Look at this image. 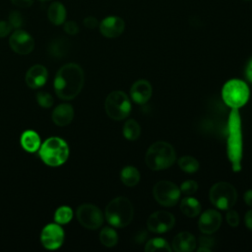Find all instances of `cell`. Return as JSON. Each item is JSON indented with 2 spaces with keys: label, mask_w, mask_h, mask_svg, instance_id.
Returning a JSON list of instances; mask_svg holds the SVG:
<instances>
[{
  "label": "cell",
  "mask_w": 252,
  "mask_h": 252,
  "mask_svg": "<svg viewBox=\"0 0 252 252\" xmlns=\"http://www.w3.org/2000/svg\"><path fill=\"white\" fill-rule=\"evenodd\" d=\"M84 25L88 29H94L99 24H98V21L94 17H91L90 16V17H87V18L84 19Z\"/></svg>",
  "instance_id": "8d00e7d4"
},
{
  "label": "cell",
  "mask_w": 252,
  "mask_h": 252,
  "mask_svg": "<svg viewBox=\"0 0 252 252\" xmlns=\"http://www.w3.org/2000/svg\"><path fill=\"white\" fill-rule=\"evenodd\" d=\"M194 235L188 231H181L176 234L172 240V250L176 252H190L196 247Z\"/></svg>",
  "instance_id": "ac0fdd59"
},
{
  "label": "cell",
  "mask_w": 252,
  "mask_h": 252,
  "mask_svg": "<svg viewBox=\"0 0 252 252\" xmlns=\"http://www.w3.org/2000/svg\"><path fill=\"white\" fill-rule=\"evenodd\" d=\"M36 101L41 107L44 108H49L53 105V97L46 92H39L36 94Z\"/></svg>",
  "instance_id": "f546056e"
},
{
  "label": "cell",
  "mask_w": 252,
  "mask_h": 252,
  "mask_svg": "<svg viewBox=\"0 0 252 252\" xmlns=\"http://www.w3.org/2000/svg\"><path fill=\"white\" fill-rule=\"evenodd\" d=\"M40 241L44 248L56 250L63 244L64 230L58 223H49L41 230Z\"/></svg>",
  "instance_id": "7c38bea8"
},
{
  "label": "cell",
  "mask_w": 252,
  "mask_h": 252,
  "mask_svg": "<svg viewBox=\"0 0 252 252\" xmlns=\"http://www.w3.org/2000/svg\"><path fill=\"white\" fill-rule=\"evenodd\" d=\"M145 251H147V252H156V251L170 252L171 251V247L169 246V244L167 243L166 240H164L163 238L157 237V238L150 239L146 243Z\"/></svg>",
  "instance_id": "4316f807"
},
{
  "label": "cell",
  "mask_w": 252,
  "mask_h": 252,
  "mask_svg": "<svg viewBox=\"0 0 252 252\" xmlns=\"http://www.w3.org/2000/svg\"><path fill=\"white\" fill-rule=\"evenodd\" d=\"M11 2L17 6V7H21V8H28L31 7L33 3V0H11Z\"/></svg>",
  "instance_id": "74e56055"
},
{
  "label": "cell",
  "mask_w": 252,
  "mask_h": 252,
  "mask_svg": "<svg viewBox=\"0 0 252 252\" xmlns=\"http://www.w3.org/2000/svg\"><path fill=\"white\" fill-rule=\"evenodd\" d=\"M47 70L44 66L36 64L32 66L26 74V83L31 89H38L47 81Z\"/></svg>",
  "instance_id": "2e32d148"
},
{
  "label": "cell",
  "mask_w": 252,
  "mask_h": 252,
  "mask_svg": "<svg viewBox=\"0 0 252 252\" xmlns=\"http://www.w3.org/2000/svg\"><path fill=\"white\" fill-rule=\"evenodd\" d=\"M22 148L29 152V153H34L37 150H39V147L41 145L40 137L38 134L32 130H27L25 131L20 139Z\"/></svg>",
  "instance_id": "ffe728a7"
},
{
  "label": "cell",
  "mask_w": 252,
  "mask_h": 252,
  "mask_svg": "<svg viewBox=\"0 0 252 252\" xmlns=\"http://www.w3.org/2000/svg\"><path fill=\"white\" fill-rule=\"evenodd\" d=\"M243 1H251V0H243Z\"/></svg>",
  "instance_id": "7bdbcfd3"
},
{
  "label": "cell",
  "mask_w": 252,
  "mask_h": 252,
  "mask_svg": "<svg viewBox=\"0 0 252 252\" xmlns=\"http://www.w3.org/2000/svg\"><path fill=\"white\" fill-rule=\"evenodd\" d=\"M178 165L184 172L194 173L199 169V161L191 156H183L178 159Z\"/></svg>",
  "instance_id": "83f0119b"
},
{
  "label": "cell",
  "mask_w": 252,
  "mask_h": 252,
  "mask_svg": "<svg viewBox=\"0 0 252 252\" xmlns=\"http://www.w3.org/2000/svg\"><path fill=\"white\" fill-rule=\"evenodd\" d=\"M227 156L234 171L241 169L242 132L241 119L237 108H232L227 124Z\"/></svg>",
  "instance_id": "7a4b0ae2"
},
{
  "label": "cell",
  "mask_w": 252,
  "mask_h": 252,
  "mask_svg": "<svg viewBox=\"0 0 252 252\" xmlns=\"http://www.w3.org/2000/svg\"><path fill=\"white\" fill-rule=\"evenodd\" d=\"M223 101L231 108L243 106L249 98V89L247 85L240 80H230L224 84L221 90Z\"/></svg>",
  "instance_id": "8992f818"
},
{
  "label": "cell",
  "mask_w": 252,
  "mask_h": 252,
  "mask_svg": "<svg viewBox=\"0 0 252 252\" xmlns=\"http://www.w3.org/2000/svg\"><path fill=\"white\" fill-rule=\"evenodd\" d=\"M38 154L46 165L59 166L68 159L69 147L63 139L50 137L40 145Z\"/></svg>",
  "instance_id": "5b68a950"
},
{
  "label": "cell",
  "mask_w": 252,
  "mask_h": 252,
  "mask_svg": "<svg viewBox=\"0 0 252 252\" xmlns=\"http://www.w3.org/2000/svg\"><path fill=\"white\" fill-rule=\"evenodd\" d=\"M180 192L185 195H192L198 190V184L194 180H186L180 186Z\"/></svg>",
  "instance_id": "4dcf8cb0"
},
{
  "label": "cell",
  "mask_w": 252,
  "mask_h": 252,
  "mask_svg": "<svg viewBox=\"0 0 252 252\" xmlns=\"http://www.w3.org/2000/svg\"><path fill=\"white\" fill-rule=\"evenodd\" d=\"M141 134L140 124L135 119H128L123 126V135L129 141H135Z\"/></svg>",
  "instance_id": "d4e9b609"
},
{
  "label": "cell",
  "mask_w": 252,
  "mask_h": 252,
  "mask_svg": "<svg viewBox=\"0 0 252 252\" xmlns=\"http://www.w3.org/2000/svg\"><path fill=\"white\" fill-rule=\"evenodd\" d=\"M9 44L13 51L20 55L31 53L34 47L33 38L30 33L23 30H16L9 39Z\"/></svg>",
  "instance_id": "4fadbf2b"
},
{
  "label": "cell",
  "mask_w": 252,
  "mask_h": 252,
  "mask_svg": "<svg viewBox=\"0 0 252 252\" xmlns=\"http://www.w3.org/2000/svg\"><path fill=\"white\" fill-rule=\"evenodd\" d=\"M40 1H50V0H40Z\"/></svg>",
  "instance_id": "b9f144b4"
},
{
  "label": "cell",
  "mask_w": 252,
  "mask_h": 252,
  "mask_svg": "<svg viewBox=\"0 0 252 252\" xmlns=\"http://www.w3.org/2000/svg\"><path fill=\"white\" fill-rule=\"evenodd\" d=\"M175 223L173 215L167 211L153 213L147 220V227L155 233H164L170 230Z\"/></svg>",
  "instance_id": "8fae6325"
},
{
  "label": "cell",
  "mask_w": 252,
  "mask_h": 252,
  "mask_svg": "<svg viewBox=\"0 0 252 252\" xmlns=\"http://www.w3.org/2000/svg\"><path fill=\"white\" fill-rule=\"evenodd\" d=\"M226 221L230 226L236 227L239 224V216L237 212L234 210H229L226 214Z\"/></svg>",
  "instance_id": "e575fe53"
},
{
  "label": "cell",
  "mask_w": 252,
  "mask_h": 252,
  "mask_svg": "<svg viewBox=\"0 0 252 252\" xmlns=\"http://www.w3.org/2000/svg\"><path fill=\"white\" fill-rule=\"evenodd\" d=\"M84 81V71L81 66L68 63L58 70L54 79V91L59 98L70 100L81 93Z\"/></svg>",
  "instance_id": "6da1fadb"
},
{
  "label": "cell",
  "mask_w": 252,
  "mask_h": 252,
  "mask_svg": "<svg viewBox=\"0 0 252 252\" xmlns=\"http://www.w3.org/2000/svg\"><path fill=\"white\" fill-rule=\"evenodd\" d=\"M244 202L247 206L252 207V189L247 190L244 194Z\"/></svg>",
  "instance_id": "ab89813d"
},
{
  "label": "cell",
  "mask_w": 252,
  "mask_h": 252,
  "mask_svg": "<svg viewBox=\"0 0 252 252\" xmlns=\"http://www.w3.org/2000/svg\"><path fill=\"white\" fill-rule=\"evenodd\" d=\"M180 210L188 218L197 217L201 212V204L194 197H185L180 202Z\"/></svg>",
  "instance_id": "7402d4cb"
},
{
  "label": "cell",
  "mask_w": 252,
  "mask_h": 252,
  "mask_svg": "<svg viewBox=\"0 0 252 252\" xmlns=\"http://www.w3.org/2000/svg\"><path fill=\"white\" fill-rule=\"evenodd\" d=\"M246 77L247 79L252 82V60L249 62V64L247 65V68H246Z\"/></svg>",
  "instance_id": "60d3db41"
},
{
  "label": "cell",
  "mask_w": 252,
  "mask_h": 252,
  "mask_svg": "<svg viewBox=\"0 0 252 252\" xmlns=\"http://www.w3.org/2000/svg\"><path fill=\"white\" fill-rule=\"evenodd\" d=\"M180 189L171 181H158L153 188V195L156 201L164 207H172L177 204L180 198Z\"/></svg>",
  "instance_id": "9c48e42d"
},
{
  "label": "cell",
  "mask_w": 252,
  "mask_h": 252,
  "mask_svg": "<svg viewBox=\"0 0 252 252\" xmlns=\"http://www.w3.org/2000/svg\"><path fill=\"white\" fill-rule=\"evenodd\" d=\"M211 203L220 210L230 209L236 202L237 193L230 183L220 181L212 186L209 192Z\"/></svg>",
  "instance_id": "ba28073f"
},
{
  "label": "cell",
  "mask_w": 252,
  "mask_h": 252,
  "mask_svg": "<svg viewBox=\"0 0 252 252\" xmlns=\"http://www.w3.org/2000/svg\"><path fill=\"white\" fill-rule=\"evenodd\" d=\"M105 219L114 227H125L133 220L134 209L126 197H116L105 208Z\"/></svg>",
  "instance_id": "277c9868"
},
{
  "label": "cell",
  "mask_w": 252,
  "mask_h": 252,
  "mask_svg": "<svg viewBox=\"0 0 252 252\" xmlns=\"http://www.w3.org/2000/svg\"><path fill=\"white\" fill-rule=\"evenodd\" d=\"M214 245V241L209 236H201L199 238V248L197 249L198 252H210Z\"/></svg>",
  "instance_id": "d6a6232c"
},
{
  "label": "cell",
  "mask_w": 252,
  "mask_h": 252,
  "mask_svg": "<svg viewBox=\"0 0 252 252\" xmlns=\"http://www.w3.org/2000/svg\"><path fill=\"white\" fill-rule=\"evenodd\" d=\"M8 22L10 23L13 29L18 30L23 26L24 20L22 15L18 11H12L8 16Z\"/></svg>",
  "instance_id": "1f68e13d"
},
{
  "label": "cell",
  "mask_w": 252,
  "mask_h": 252,
  "mask_svg": "<svg viewBox=\"0 0 252 252\" xmlns=\"http://www.w3.org/2000/svg\"><path fill=\"white\" fill-rule=\"evenodd\" d=\"M12 26L9 22L0 21V37L7 36L12 32Z\"/></svg>",
  "instance_id": "d590c367"
},
{
  "label": "cell",
  "mask_w": 252,
  "mask_h": 252,
  "mask_svg": "<svg viewBox=\"0 0 252 252\" xmlns=\"http://www.w3.org/2000/svg\"><path fill=\"white\" fill-rule=\"evenodd\" d=\"M69 49V44L66 38H55L48 45V53L54 58L64 57Z\"/></svg>",
  "instance_id": "cb8c5ba5"
},
{
  "label": "cell",
  "mask_w": 252,
  "mask_h": 252,
  "mask_svg": "<svg viewBox=\"0 0 252 252\" xmlns=\"http://www.w3.org/2000/svg\"><path fill=\"white\" fill-rule=\"evenodd\" d=\"M120 179L124 185L133 187L140 181V172L135 166L126 165L120 172Z\"/></svg>",
  "instance_id": "603a6c76"
},
{
  "label": "cell",
  "mask_w": 252,
  "mask_h": 252,
  "mask_svg": "<svg viewBox=\"0 0 252 252\" xmlns=\"http://www.w3.org/2000/svg\"><path fill=\"white\" fill-rule=\"evenodd\" d=\"M106 114L113 120L126 118L131 111V102L128 95L121 91L111 92L104 102Z\"/></svg>",
  "instance_id": "52a82bcc"
},
{
  "label": "cell",
  "mask_w": 252,
  "mask_h": 252,
  "mask_svg": "<svg viewBox=\"0 0 252 252\" xmlns=\"http://www.w3.org/2000/svg\"><path fill=\"white\" fill-rule=\"evenodd\" d=\"M100 33L108 38H114L122 34L125 29V23L122 18L109 16L104 18L98 25Z\"/></svg>",
  "instance_id": "9a60e30c"
},
{
  "label": "cell",
  "mask_w": 252,
  "mask_h": 252,
  "mask_svg": "<svg viewBox=\"0 0 252 252\" xmlns=\"http://www.w3.org/2000/svg\"><path fill=\"white\" fill-rule=\"evenodd\" d=\"M221 224V216L216 210H207L199 218L198 227L204 234H212L216 232Z\"/></svg>",
  "instance_id": "5bb4252c"
},
{
  "label": "cell",
  "mask_w": 252,
  "mask_h": 252,
  "mask_svg": "<svg viewBox=\"0 0 252 252\" xmlns=\"http://www.w3.org/2000/svg\"><path fill=\"white\" fill-rule=\"evenodd\" d=\"M47 17L53 25H62L66 19V9L64 5L60 2L51 3L47 10Z\"/></svg>",
  "instance_id": "44dd1931"
},
{
  "label": "cell",
  "mask_w": 252,
  "mask_h": 252,
  "mask_svg": "<svg viewBox=\"0 0 252 252\" xmlns=\"http://www.w3.org/2000/svg\"><path fill=\"white\" fill-rule=\"evenodd\" d=\"M63 29H64L65 32L70 34V35H75V34H77L79 32V26L74 21L64 22Z\"/></svg>",
  "instance_id": "836d02e7"
},
{
  "label": "cell",
  "mask_w": 252,
  "mask_h": 252,
  "mask_svg": "<svg viewBox=\"0 0 252 252\" xmlns=\"http://www.w3.org/2000/svg\"><path fill=\"white\" fill-rule=\"evenodd\" d=\"M52 121L60 127L67 126L74 118L73 106L69 103H61L55 107L52 112Z\"/></svg>",
  "instance_id": "d6986e66"
},
{
  "label": "cell",
  "mask_w": 252,
  "mask_h": 252,
  "mask_svg": "<svg viewBox=\"0 0 252 252\" xmlns=\"http://www.w3.org/2000/svg\"><path fill=\"white\" fill-rule=\"evenodd\" d=\"M73 218V211L68 206H61L59 207L54 214V220L56 223L59 224H66L68 223Z\"/></svg>",
  "instance_id": "f1b7e54d"
},
{
  "label": "cell",
  "mask_w": 252,
  "mask_h": 252,
  "mask_svg": "<svg viewBox=\"0 0 252 252\" xmlns=\"http://www.w3.org/2000/svg\"><path fill=\"white\" fill-rule=\"evenodd\" d=\"M176 158L173 147L164 141H158L150 146L145 156V162L152 170H162L171 166Z\"/></svg>",
  "instance_id": "3957f363"
},
{
  "label": "cell",
  "mask_w": 252,
  "mask_h": 252,
  "mask_svg": "<svg viewBox=\"0 0 252 252\" xmlns=\"http://www.w3.org/2000/svg\"><path fill=\"white\" fill-rule=\"evenodd\" d=\"M78 221L85 228L96 229L103 222L101 211L93 204H82L76 212Z\"/></svg>",
  "instance_id": "30bf717a"
},
{
  "label": "cell",
  "mask_w": 252,
  "mask_h": 252,
  "mask_svg": "<svg viewBox=\"0 0 252 252\" xmlns=\"http://www.w3.org/2000/svg\"><path fill=\"white\" fill-rule=\"evenodd\" d=\"M244 221H245L246 227H247L248 229L252 230V210L248 211V212L245 214Z\"/></svg>",
  "instance_id": "f35d334b"
},
{
  "label": "cell",
  "mask_w": 252,
  "mask_h": 252,
  "mask_svg": "<svg viewBox=\"0 0 252 252\" xmlns=\"http://www.w3.org/2000/svg\"><path fill=\"white\" fill-rule=\"evenodd\" d=\"M99 240L102 245L106 247H113L118 242L117 232L113 228L105 226L99 232Z\"/></svg>",
  "instance_id": "484cf974"
},
{
  "label": "cell",
  "mask_w": 252,
  "mask_h": 252,
  "mask_svg": "<svg viewBox=\"0 0 252 252\" xmlns=\"http://www.w3.org/2000/svg\"><path fill=\"white\" fill-rule=\"evenodd\" d=\"M153 89L151 84L147 80L136 81L130 90V95L136 103L143 104L147 102L152 96Z\"/></svg>",
  "instance_id": "e0dca14e"
}]
</instances>
